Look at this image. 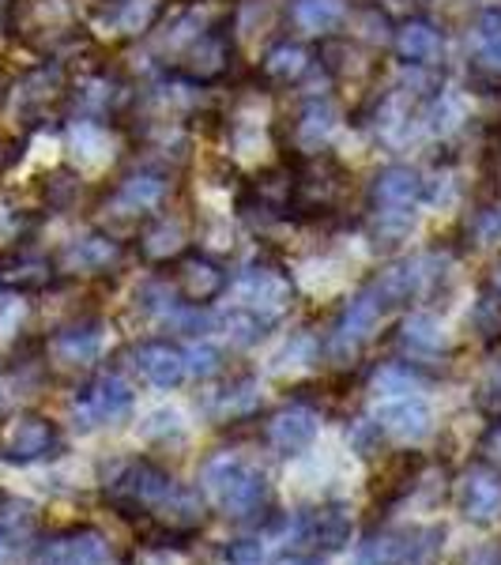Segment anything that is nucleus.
Masks as SVG:
<instances>
[{"instance_id": "obj_1", "label": "nucleus", "mask_w": 501, "mask_h": 565, "mask_svg": "<svg viewBox=\"0 0 501 565\" xmlns=\"http://www.w3.org/2000/svg\"><path fill=\"white\" fill-rule=\"evenodd\" d=\"M445 543V527L412 524L373 532L354 554V565H434Z\"/></svg>"}, {"instance_id": "obj_2", "label": "nucleus", "mask_w": 501, "mask_h": 565, "mask_svg": "<svg viewBox=\"0 0 501 565\" xmlns=\"http://www.w3.org/2000/svg\"><path fill=\"white\" fill-rule=\"evenodd\" d=\"M204 487L212 490L215 505L226 516H238V521L253 516L268 501V482H264L260 471L238 457H231V452L204 463Z\"/></svg>"}, {"instance_id": "obj_3", "label": "nucleus", "mask_w": 501, "mask_h": 565, "mask_svg": "<svg viewBox=\"0 0 501 565\" xmlns=\"http://www.w3.org/2000/svg\"><path fill=\"white\" fill-rule=\"evenodd\" d=\"M388 313H393V309H388V302L377 295V290H373V282H366V287H362L359 295H354L351 302L343 306L340 321H335L332 335H328V343H324L328 359L351 362L354 354H359L362 343H366L370 335L377 332V324L385 321Z\"/></svg>"}, {"instance_id": "obj_4", "label": "nucleus", "mask_w": 501, "mask_h": 565, "mask_svg": "<svg viewBox=\"0 0 501 565\" xmlns=\"http://www.w3.org/2000/svg\"><path fill=\"white\" fill-rule=\"evenodd\" d=\"M132 385L117 373H103L87 388H79V396L72 399V418L79 430H95V426H114L121 418L132 415Z\"/></svg>"}, {"instance_id": "obj_5", "label": "nucleus", "mask_w": 501, "mask_h": 565, "mask_svg": "<svg viewBox=\"0 0 501 565\" xmlns=\"http://www.w3.org/2000/svg\"><path fill=\"white\" fill-rule=\"evenodd\" d=\"M234 287H238V295H242V306H249L253 313L268 317L271 324H276V317L284 313L290 306V298H295V282H290L287 271L268 257H257V260L245 264L238 271V279H234Z\"/></svg>"}, {"instance_id": "obj_6", "label": "nucleus", "mask_w": 501, "mask_h": 565, "mask_svg": "<svg viewBox=\"0 0 501 565\" xmlns=\"http://www.w3.org/2000/svg\"><path fill=\"white\" fill-rule=\"evenodd\" d=\"M31 565H114L109 543L95 527H72L53 540L39 543V551L31 554Z\"/></svg>"}, {"instance_id": "obj_7", "label": "nucleus", "mask_w": 501, "mask_h": 565, "mask_svg": "<svg viewBox=\"0 0 501 565\" xmlns=\"http://www.w3.org/2000/svg\"><path fill=\"white\" fill-rule=\"evenodd\" d=\"M174 494H178V482L170 479V471H162L151 460H132L114 479V498L129 509H162Z\"/></svg>"}, {"instance_id": "obj_8", "label": "nucleus", "mask_w": 501, "mask_h": 565, "mask_svg": "<svg viewBox=\"0 0 501 565\" xmlns=\"http://www.w3.org/2000/svg\"><path fill=\"white\" fill-rule=\"evenodd\" d=\"M501 84V4L482 8L471 23V87L487 95Z\"/></svg>"}, {"instance_id": "obj_9", "label": "nucleus", "mask_w": 501, "mask_h": 565, "mask_svg": "<svg viewBox=\"0 0 501 565\" xmlns=\"http://www.w3.org/2000/svg\"><path fill=\"white\" fill-rule=\"evenodd\" d=\"M57 449H61V434L45 415L15 418L4 430V441H0V457L8 463H39L45 457H57Z\"/></svg>"}, {"instance_id": "obj_10", "label": "nucleus", "mask_w": 501, "mask_h": 565, "mask_svg": "<svg viewBox=\"0 0 501 565\" xmlns=\"http://www.w3.org/2000/svg\"><path fill=\"white\" fill-rule=\"evenodd\" d=\"M426 178L407 162H388L370 181V212H415Z\"/></svg>"}, {"instance_id": "obj_11", "label": "nucleus", "mask_w": 501, "mask_h": 565, "mask_svg": "<svg viewBox=\"0 0 501 565\" xmlns=\"http://www.w3.org/2000/svg\"><path fill=\"white\" fill-rule=\"evenodd\" d=\"M170 196V178L159 170H132L109 189V204L117 207V215L129 218H148L167 204Z\"/></svg>"}, {"instance_id": "obj_12", "label": "nucleus", "mask_w": 501, "mask_h": 565, "mask_svg": "<svg viewBox=\"0 0 501 565\" xmlns=\"http://www.w3.org/2000/svg\"><path fill=\"white\" fill-rule=\"evenodd\" d=\"M460 513L476 524H494L501 516V471L494 463H471L457 487Z\"/></svg>"}, {"instance_id": "obj_13", "label": "nucleus", "mask_w": 501, "mask_h": 565, "mask_svg": "<svg viewBox=\"0 0 501 565\" xmlns=\"http://www.w3.org/2000/svg\"><path fill=\"white\" fill-rule=\"evenodd\" d=\"M226 287H231V271H226L215 257H207V253H189V257H178L174 290L181 295V302L207 306L212 298L226 295Z\"/></svg>"}, {"instance_id": "obj_14", "label": "nucleus", "mask_w": 501, "mask_h": 565, "mask_svg": "<svg viewBox=\"0 0 501 565\" xmlns=\"http://www.w3.org/2000/svg\"><path fill=\"white\" fill-rule=\"evenodd\" d=\"M335 125H340V109H335L332 98L309 95L295 114V125H290V143H295L298 159H309V154L328 151V140H332Z\"/></svg>"}, {"instance_id": "obj_15", "label": "nucleus", "mask_w": 501, "mask_h": 565, "mask_svg": "<svg viewBox=\"0 0 501 565\" xmlns=\"http://www.w3.org/2000/svg\"><path fill=\"white\" fill-rule=\"evenodd\" d=\"M132 370L154 388H178L189 377L185 351L170 340H140L132 348Z\"/></svg>"}, {"instance_id": "obj_16", "label": "nucleus", "mask_w": 501, "mask_h": 565, "mask_svg": "<svg viewBox=\"0 0 501 565\" xmlns=\"http://www.w3.org/2000/svg\"><path fill=\"white\" fill-rule=\"evenodd\" d=\"M298 543L302 546H313V551H343L351 540V513L348 505H340V501H332V505H321L313 509V513H302L298 516V527H295Z\"/></svg>"}, {"instance_id": "obj_17", "label": "nucleus", "mask_w": 501, "mask_h": 565, "mask_svg": "<svg viewBox=\"0 0 501 565\" xmlns=\"http://www.w3.org/2000/svg\"><path fill=\"white\" fill-rule=\"evenodd\" d=\"M393 50L399 53L404 65H437L445 61V31L423 15H412V20L396 23L393 31Z\"/></svg>"}, {"instance_id": "obj_18", "label": "nucleus", "mask_w": 501, "mask_h": 565, "mask_svg": "<svg viewBox=\"0 0 501 565\" xmlns=\"http://www.w3.org/2000/svg\"><path fill=\"white\" fill-rule=\"evenodd\" d=\"M317 412L313 407H306V404H290L284 407L279 415H271V423H268V441H271V449H279L284 457H295V452H302L313 445V437H317Z\"/></svg>"}, {"instance_id": "obj_19", "label": "nucleus", "mask_w": 501, "mask_h": 565, "mask_svg": "<svg viewBox=\"0 0 501 565\" xmlns=\"http://www.w3.org/2000/svg\"><path fill=\"white\" fill-rule=\"evenodd\" d=\"M373 418H377L381 430L388 437H396V441H423V437L434 430L430 407H426V399H418V396H399L393 404L381 407Z\"/></svg>"}, {"instance_id": "obj_20", "label": "nucleus", "mask_w": 501, "mask_h": 565, "mask_svg": "<svg viewBox=\"0 0 501 565\" xmlns=\"http://www.w3.org/2000/svg\"><path fill=\"white\" fill-rule=\"evenodd\" d=\"M136 242H140V253L148 257L151 264H162V260H178L181 253H185V223H181L178 215H162L154 212L143 218L140 234H136Z\"/></svg>"}, {"instance_id": "obj_21", "label": "nucleus", "mask_w": 501, "mask_h": 565, "mask_svg": "<svg viewBox=\"0 0 501 565\" xmlns=\"http://www.w3.org/2000/svg\"><path fill=\"white\" fill-rule=\"evenodd\" d=\"M167 12V0H109L103 8V23L109 34L121 39H143Z\"/></svg>"}, {"instance_id": "obj_22", "label": "nucleus", "mask_w": 501, "mask_h": 565, "mask_svg": "<svg viewBox=\"0 0 501 565\" xmlns=\"http://www.w3.org/2000/svg\"><path fill=\"white\" fill-rule=\"evenodd\" d=\"M309 68H313V61H309L306 45L284 39V42H271L268 50H264V57L257 65V76L268 87H290V84H298L302 76H309Z\"/></svg>"}, {"instance_id": "obj_23", "label": "nucleus", "mask_w": 501, "mask_h": 565, "mask_svg": "<svg viewBox=\"0 0 501 565\" xmlns=\"http://www.w3.org/2000/svg\"><path fill=\"white\" fill-rule=\"evenodd\" d=\"M351 0H287V23L302 34H332L348 23Z\"/></svg>"}, {"instance_id": "obj_24", "label": "nucleus", "mask_w": 501, "mask_h": 565, "mask_svg": "<svg viewBox=\"0 0 501 565\" xmlns=\"http://www.w3.org/2000/svg\"><path fill=\"white\" fill-rule=\"evenodd\" d=\"M103 321H76L68 328H61L57 335H53V354H57V362H65V366H90V362L103 354Z\"/></svg>"}, {"instance_id": "obj_25", "label": "nucleus", "mask_w": 501, "mask_h": 565, "mask_svg": "<svg viewBox=\"0 0 501 565\" xmlns=\"http://www.w3.org/2000/svg\"><path fill=\"white\" fill-rule=\"evenodd\" d=\"M121 242L109 238V234H87V238H76L65 249L68 271H109L121 264Z\"/></svg>"}, {"instance_id": "obj_26", "label": "nucleus", "mask_w": 501, "mask_h": 565, "mask_svg": "<svg viewBox=\"0 0 501 565\" xmlns=\"http://www.w3.org/2000/svg\"><path fill=\"white\" fill-rule=\"evenodd\" d=\"M348 23H351V39L354 42H393V15H388V8L381 4V0H359V4H351L348 12Z\"/></svg>"}, {"instance_id": "obj_27", "label": "nucleus", "mask_w": 501, "mask_h": 565, "mask_svg": "<svg viewBox=\"0 0 501 565\" xmlns=\"http://www.w3.org/2000/svg\"><path fill=\"white\" fill-rule=\"evenodd\" d=\"M399 343L412 354H437L445 348V328L434 313H412L399 324Z\"/></svg>"}, {"instance_id": "obj_28", "label": "nucleus", "mask_w": 501, "mask_h": 565, "mask_svg": "<svg viewBox=\"0 0 501 565\" xmlns=\"http://www.w3.org/2000/svg\"><path fill=\"white\" fill-rule=\"evenodd\" d=\"M415 231V212H370L366 218V234L377 249H396L412 238Z\"/></svg>"}, {"instance_id": "obj_29", "label": "nucleus", "mask_w": 501, "mask_h": 565, "mask_svg": "<svg viewBox=\"0 0 501 565\" xmlns=\"http://www.w3.org/2000/svg\"><path fill=\"white\" fill-rule=\"evenodd\" d=\"M257 404H260L257 385H253L249 377H242V381H231V388L215 392L212 404H207V412H212V415L218 418V423H226V418L234 423V418L257 412Z\"/></svg>"}, {"instance_id": "obj_30", "label": "nucleus", "mask_w": 501, "mask_h": 565, "mask_svg": "<svg viewBox=\"0 0 501 565\" xmlns=\"http://www.w3.org/2000/svg\"><path fill=\"white\" fill-rule=\"evenodd\" d=\"M178 302H181V295L170 279H143L140 287H136V309H140L143 317L167 321V317L178 309Z\"/></svg>"}, {"instance_id": "obj_31", "label": "nucleus", "mask_w": 501, "mask_h": 565, "mask_svg": "<svg viewBox=\"0 0 501 565\" xmlns=\"http://www.w3.org/2000/svg\"><path fill=\"white\" fill-rule=\"evenodd\" d=\"M463 238L471 245L501 242V200H487V204L471 207L468 218H463Z\"/></svg>"}, {"instance_id": "obj_32", "label": "nucleus", "mask_w": 501, "mask_h": 565, "mask_svg": "<svg viewBox=\"0 0 501 565\" xmlns=\"http://www.w3.org/2000/svg\"><path fill=\"white\" fill-rule=\"evenodd\" d=\"M223 328H226V335H231V343H238V348H253V343H260L264 335H268L271 321L260 313H253L249 306H234L231 313L223 317Z\"/></svg>"}, {"instance_id": "obj_33", "label": "nucleus", "mask_w": 501, "mask_h": 565, "mask_svg": "<svg viewBox=\"0 0 501 565\" xmlns=\"http://www.w3.org/2000/svg\"><path fill=\"white\" fill-rule=\"evenodd\" d=\"M468 321L479 332L482 343H498L501 340V302H494L487 290L479 295V302H476V309H471Z\"/></svg>"}, {"instance_id": "obj_34", "label": "nucleus", "mask_w": 501, "mask_h": 565, "mask_svg": "<svg viewBox=\"0 0 501 565\" xmlns=\"http://www.w3.org/2000/svg\"><path fill=\"white\" fill-rule=\"evenodd\" d=\"M423 385L418 370H412V362H385L373 377V388L377 392H415Z\"/></svg>"}, {"instance_id": "obj_35", "label": "nucleus", "mask_w": 501, "mask_h": 565, "mask_svg": "<svg viewBox=\"0 0 501 565\" xmlns=\"http://www.w3.org/2000/svg\"><path fill=\"white\" fill-rule=\"evenodd\" d=\"M185 370L189 377H215V373H223V351L215 348V343H193V348L185 351Z\"/></svg>"}, {"instance_id": "obj_36", "label": "nucleus", "mask_w": 501, "mask_h": 565, "mask_svg": "<svg viewBox=\"0 0 501 565\" xmlns=\"http://www.w3.org/2000/svg\"><path fill=\"white\" fill-rule=\"evenodd\" d=\"M476 404H479V412H487V415H501V359H494L487 370L479 373Z\"/></svg>"}, {"instance_id": "obj_37", "label": "nucleus", "mask_w": 501, "mask_h": 565, "mask_svg": "<svg viewBox=\"0 0 501 565\" xmlns=\"http://www.w3.org/2000/svg\"><path fill=\"white\" fill-rule=\"evenodd\" d=\"M381 437H385V430L377 426V418H362V423L351 426V449L359 457H373L381 449Z\"/></svg>"}, {"instance_id": "obj_38", "label": "nucleus", "mask_w": 501, "mask_h": 565, "mask_svg": "<svg viewBox=\"0 0 501 565\" xmlns=\"http://www.w3.org/2000/svg\"><path fill=\"white\" fill-rule=\"evenodd\" d=\"M218 565H264V551L253 540H234L218 551Z\"/></svg>"}, {"instance_id": "obj_39", "label": "nucleus", "mask_w": 501, "mask_h": 565, "mask_svg": "<svg viewBox=\"0 0 501 565\" xmlns=\"http://www.w3.org/2000/svg\"><path fill=\"white\" fill-rule=\"evenodd\" d=\"M482 290H487L494 302H501V260L487 271V282H482Z\"/></svg>"}, {"instance_id": "obj_40", "label": "nucleus", "mask_w": 501, "mask_h": 565, "mask_svg": "<svg viewBox=\"0 0 501 565\" xmlns=\"http://www.w3.org/2000/svg\"><path fill=\"white\" fill-rule=\"evenodd\" d=\"M276 565H321L317 558H306V554H284V558H279Z\"/></svg>"}, {"instance_id": "obj_41", "label": "nucleus", "mask_w": 501, "mask_h": 565, "mask_svg": "<svg viewBox=\"0 0 501 565\" xmlns=\"http://www.w3.org/2000/svg\"><path fill=\"white\" fill-rule=\"evenodd\" d=\"M8 551H12V543H8V535H4V532H0V565H4V562H8Z\"/></svg>"}]
</instances>
